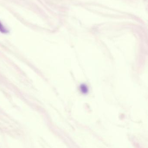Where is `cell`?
<instances>
[{
  "mask_svg": "<svg viewBox=\"0 0 148 148\" xmlns=\"http://www.w3.org/2000/svg\"><path fill=\"white\" fill-rule=\"evenodd\" d=\"M0 32L2 33V34H8L9 33V31L3 25L2 23L0 21Z\"/></svg>",
  "mask_w": 148,
  "mask_h": 148,
  "instance_id": "obj_1",
  "label": "cell"
}]
</instances>
